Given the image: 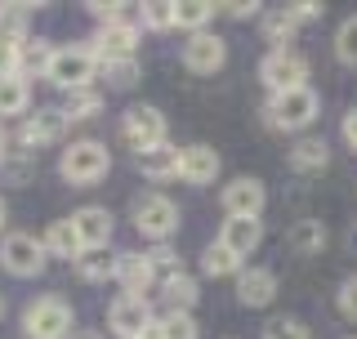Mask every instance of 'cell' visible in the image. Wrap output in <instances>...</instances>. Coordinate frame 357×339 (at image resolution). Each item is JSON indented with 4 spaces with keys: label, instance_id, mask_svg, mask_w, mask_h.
<instances>
[{
    "label": "cell",
    "instance_id": "obj_1",
    "mask_svg": "<svg viewBox=\"0 0 357 339\" xmlns=\"http://www.w3.org/2000/svg\"><path fill=\"white\" fill-rule=\"evenodd\" d=\"M22 335L27 339H72L76 335V312L63 295H40L22 308Z\"/></svg>",
    "mask_w": 357,
    "mask_h": 339
},
{
    "label": "cell",
    "instance_id": "obj_2",
    "mask_svg": "<svg viewBox=\"0 0 357 339\" xmlns=\"http://www.w3.org/2000/svg\"><path fill=\"white\" fill-rule=\"evenodd\" d=\"M107 170H112V152H107V143H98V139H76L72 148H63V156H59V174L76 188H89V183H98V179H107Z\"/></svg>",
    "mask_w": 357,
    "mask_h": 339
},
{
    "label": "cell",
    "instance_id": "obj_3",
    "mask_svg": "<svg viewBox=\"0 0 357 339\" xmlns=\"http://www.w3.org/2000/svg\"><path fill=\"white\" fill-rule=\"evenodd\" d=\"M98 76V54L94 45H59L50 59V72H45V81L59 85V89H89V81Z\"/></svg>",
    "mask_w": 357,
    "mask_h": 339
},
{
    "label": "cell",
    "instance_id": "obj_4",
    "mask_svg": "<svg viewBox=\"0 0 357 339\" xmlns=\"http://www.w3.org/2000/svg\"><path fill=\"white\" fill-rule=\"evenodd\" d=\"M317 112H321L317 89L299 85V89H286V94L268 98L264 116H268V126H273V130H308L312 121H317Z\"/></svg>",
    "mask_w": 357,
    "mask_h": 339
},
{
    "label": "cell",
    "instance_id": "obj_5",
    "mask_svg": "<svg viewBox=\"0 0 357 339\" xmlns=\"http://www.w3.org/2000/svg\"><path fill=\"white\" fill-rule=\"evenodd\" d=\"M130 219H134V228H139L143 236H152L156 246L170 241V236L178 232V206L170 197H161V192H143V197L134 201Z\"/></svg>",
    "mask_w": 357,
    "mask_h": 339
},
{
    "label": "cell",
    "instance_id": "obj_6",
    "mask_svg": "<svg viewBox=\"0 0 357 339\" xmlns=\"http://www.w3.org/2000/svg\"><path fill=\"white\" fill-rule=\"evenodd\" d=\"M121 139L134 148V156L148 152V148H161V143H165V116H161V107L134 103L126 116H121Z\"/></svg>",
    "mask_w": 357,
    "mask_h": 339
},
{
    "label": "cell",
    "instance_id": "obj_7",
    "mask_svg": "<svg viewBox=\"0 0 357 339\" xmlns=\"http://www.w3.org/2000/svg\"><path fill=\"white\" fill-rule=\"evenodd\" d=\"M152 326H156V312L139 295H121L107 308V331L116 339H152Z\"/></svg>",
    "mask_w": 357,
    "mask_h": 339
},
{
    "label": "cell",
    "instance_id": "obj_8",
    "mask_svg": "<svg viewBox=\"0 0 357 339\" xmlns=\"http://www.w3.org/2000/svg\"><path fill=\"white\" fill-rule=\"evenodd\" d=\"M0 268H5L9 277H40L45 273V246L36 241L31 232H9L5 241H0Z\"/></svg>",
    "mask_w": 357,
    "mask_h": 339
},
{
    "label": "cell",
    "instance_id": "obj_9",
    "mask_svg": "<svg viewBox=\"0 0 357 339\" xmlns=\"http://www.w3.org/2000/svg\"><path fill=\"white\" fill-rule=\"evenodd\" d=\"M259 81L273 89V94H286V89L308 85V63H304V54H295V50H268L264 63H259Z\"/></svg>",
    "mask_w": 357,
    "mask_h": 339
},
{
    "label": "cell",
    "instance_id": "obj_10",
    "mask_svg": "<svg viewBox=\"0 0 357 339\" xmlns=\"http://www.w3.org/2000/svg\"><path fill=\"white\" fill-rule=\"evenodd\" d=\"M219 206H223L228 219H259L264 206H268V192H264V183L255 174H237L219 192Z\"/></svg>",
    "mask_w": 357,
    "mask_h": 339
},
{
    "label": "cell",
    "instance_id": "obj_11",
    "mask_svg": "<svg viewBox=\"0 0 357 339\" xmlns=\"http://www.w3.org/2000/svg\"><path fill=\"white\" fill-rule=\"evenodd\" d=\"M228 63V40L215 36V31H192L183 45V67L197 76H215L219 67Z\"/></svg>",
    "mask_w": 357,
    "mask_h": 339
},
{
    "label": "cell",
    "instance_id": "obj_12",
    "mask_svg": "<svg viewBox=\"0 0 357 339\" xmlns=\"http://www.w3.org/2000/svg\"><path fill=\"white\" fill-rule=\"evenodd\" d=\"M67 126H72V121L63 116V107H36V116L22 121L18 143L27 152H36V148H45V143H59L63 134H67Z\"/></svg>",
    "mask_w": 357,
    "mask_h": 339
},
{
    "label": "cell",
    "instance_id": "obj_13",
    "mask_svg": "<svg viewBox=\"0 0 357 339\" xmlns=\"http://www.w3.org/2000/svg\"><path fill=\"white\" fill-rule=\"evenodd\" d=\"M112 210L107 206H81L72 214V228L76 236H81V250H107V241H112Z\"/></svg>",
    "mask_w": 357,
    "mask_h": 339
},
{
    "label": "cell",
    "instance_id": "obj_14",
    "mask_svg": "<svg viewBox=\"0 0 357 339\" xmlns=\"http://www.w3.org/2000/svg\"><path fill=\"white\" fill-rule=\"evenodd\" d=\"M98 54V63L107 59H134V45H139V22H107V27H98V36L89 40Z\"/></svg>",
    "mask_w": 357,
    "mask_h": 339
},
{
    "label": "cell",
    "instance_id": "obj_15",
    "mask_svg": "<svg viewBox=\"0 0 357 339\" xmlns=\"http://www.w3.org/2000/svg\"><path fill=\"white\" fill-rule=\"evenodd\" d=\"M219 152L210 148V143H192V148H183V156H178V179L192 188H206L219 179Z\"/></svg>",
    "mask_w": 357,
    "mask_h": 339
},
{
    "label": "cell",
    "instance_id": "obj_16",
    "mask_svg": "<svg viewBox=\"0 0 357 339\" xmlns=\"http://www.w3.org/2000/svg\"><path fill=\"white\" fill-rule=\"evenodd\" d=\"M116 281H121V290H126V295L148 299V290H152V281H156L152 259H148V255H139V250L116 255Z\"/></svg>",
    "mask_w": 357,
    "mask_h": 339
},
{
    "label": "cell",
    "instance_id": "obj_17",
    "mask_svg": "<svg viewBox=\"0 0 357 339\" xmlns=\"http://www.w3.org/2000/svg\"><path fill=\"white\" fill-rule=\"evenodd\" d=\"M237 299L245 308H268L277 299V273L273 268H241L237 273Z\"/></svg>",
    "mask_w": 357,
    "mask_h": 339
},
{
    "label": "cell",
    "instance_id": "obj_18",
    "mask_svg": "<svg viewBox=\"0 0 357 339\" xmlns=\"http://www.w3.org/2000/svg\"><path fill=\"white\" fill-rule=\"evenodd\" d=\"M178 156H183V148H174L170 139L161 143V148H148L134 156V170H139L143 179H152V183H165V179H178Z\"/></svg>",
    "mask_w": 357,
    "mask_h": 339
},
{
    "label": "cell",
    "instance_id": "obj_19",
    "mask_svg": "<svg viewBox=\"0 0 357 339\" xmlns=\"http://www.w3.org/2000/svg\"><path fill=\"white\" fill-rule=\"evenodd\" d=\"M219 241L228 246L237 259H245V255H255L259 250V241H264V223L259 219H228L223 223V232H219Z\"/></svg>",
    "mask_w": 357,
    "mask_h": 339
},
{
    "label": "cell",
    "instance_id": "obj_20",
    "mask_svg": "<svg viewBox=\"0 0 357 339\" xmlns=\"http://www.w3.org/2000/svg\"><path fill=\"white\" fill-rule=\"evenodd\" d=\"M40 246H45V255H54V259H81V236H76L72 228V219H54L50 228H45L40 236Z\"/></svg>",
    "mask_w": 357,
    "mask_h": 339
},
{
    "label": "cell",
    "instance_id": "obj_21",
    "mask_svg": "<svg viewBox=\"0 0 357 339\" xmlns=\"http://www.w3.org/2000/svg\"><path fill=\"white\" fill-rule=\"evenodd\" d=\"M321 246H326V223L321 219L290 223V232H286V250L290 255H321Z\"/></svg>",
    "mask_w": 357,
    "mask_h": 339
},
{
    "label": "cell",
    "instance_id": "obj_22",
    "mask_svg": "<svg viewBox=\"0 0 357 339\" xmlns=\"http://www.w3.org/2000/svg\"><path fill=\"white\" fill-rule=\"evenodd\" d=\"M326 161H331L326 139H299L295 148H290V165H295L299 174H317V170H326Z\"/></svg>",
    "mask_w": 357,
    "mask_h": 339
},
{
    "label": "cell",
    "instance_id": "obj_23",
    "mask_svg": "<svg viewBox=\"0 0 357 339\" xmlns=\"http://www.w3.org/2000/svg\"><path fill=\"white\" fill-rule=\"evenodd\" d=\"M27 103H31V85L22 76H0V126H5V116H22Z\"/></svg>",
    "mask_w": 357,
    "mask_h": 339
},
{
    "label": "cell",
    "instance_id": "obj_24",
    "mask_svg": "<svg viewBox=\"0 0 357 339\" xmlns=\"http://www.w3.org/2000/svg\"><path fill=\"white\" fill-rule=\"evenodd\" d=\"M161 295H165V303H170L174 312H192V303H197V277L170 273V277L161 281Z\"/></svg>",
    "mask_w": 357,
    "mask_h": 339
},
{
    "label": "cell",
    "instance_id": "obj_25",
    "mask_svg": "<svg viewBox=\"0 0 357 339\" xmlns=\"http://www.w3.org/2000/svg\"><path fill=\"white\" fill-rule=\"evenodd\" d=\"M201 335V326H197V317L192 312H161L156 317V326H152V339H197Z\"/></svg>",
    "mask_w": 357,
    "mask_h": 339
},
{
    "label": "cell",
    "instance_id": "obj_26",
    "mask_svg": "<svg viewBox=\"0 0 357 339\" xmlns=\"http://www.w3.org/2000/svg\"><path fill=\"white\" fill-rule=\"evenodd\" d=\"M201 268H206V277H237L241 273V259L232 255L223 241H210L206 250H201Z\"/></svg>",
    "mask_w": 357,
    "mask_h": 339
},
{
    "label": "cell",
    "instance_id": "obj_27",
    "mask_svg": "<svg viewBox=\"0 0 357 339\" xmlns=\"http://www.w3.org/2000/svg\"><path fill=\"white\" fill-rule=\"evenodd\" d=\"M299 31V18L290 14V9H268L264 14V40L273 45V50H286V40Z\"/></svg>",
    "mask_w": 357,
    "mask_h": 339
},
{
    "label": "cell",
    "instance_id": "obj_28",
    "mask_svg": "<svg viewBox=\"0 0 357 339\" xmlns=\"http://www.w3.org/2000/svg\"><path fill=\"white\" fill-rule=\"evenodd\" d=\"M219 5H210V0H178L174 5V27H188V31H206V22L215 18Z\"/></svg>",
    "mask_w": 357,
    "mask_h": 339
},
{
    "label": "cell",
    "instance_id": "obj_29",
    "mask_svg": "<svg viewBox=\"0 0 357 339\" xmlns=\"http://www.w3.org/2000/svg\"><path fill=\"white\" fill-rule=\"evenodd\" d=\"M50 59H54V45H50V40H27V45H22L18 76H22V81H31V76H45V72H50Z\"/></svg>",
    "mask_w": 357,
    "mask_h": 339
},
{
    "label": "cell",
    "instance_id": "obj_30",
    "mask_svg": "<svg viewBox=\"0 0 357 339\" xmlns=\"http://www.w3.org/2000/svg\"><path fill=\"white\" fill-rule=\"evenodd\" d=\"M98 112H103V94H98V89H72L67 103H63L67 121H94Z\"/></svg>",
    "mask_w": 357,
    "mask_h": 339
},
{
    "label": "cell",
    "instance_id": "obj_31",
    "mask_svg": "<svg viewBox=\"0 0 357 339\" xmlns=\"http://www.w3.org/2000/svg\"><path fill=\"white\" fill-rule=\"evenodd\" d=\"M76 273H81V281H89V286H98V281L116 277V259H107L103 250H85L81 259H76Z\"/></svg>",
    "mask_w": 357,
    "mask_h": 339
},
{
    "label": "cell",
    "instance_id": "obj_32",
    "mask_svg": "<svg viewBox=\"0 0 357 339\" xmlns=\"http://www.w3.org/2000/svg\"><path fill=\"white\" fill-rule=\"evenodd\" d=\"M98 76H103L112 89H130L139 81V59H107V63H98Z\"/></svg>",
    "mask_w": 357,
    "mask_h": 339
},
{
    "label": "cell",
    "instance_id": "obj_33",
    "mask_svg": "<svg viewBox=\"0 0 357 339\" xmlns=\"http://www.w3.org/2000/svg\"><path fill=\"white\" fill-rule=\"evenodd\" d=\"M335 59L344 67H357V14L340 22V31H335Z\"/></svg>",
    "mask_w": 357,
    "mask_h": 339
},
{
    "label": "cell",
    "instance_id": "obj_34",
    "mask_svg": "<svg viewBox=\"0 0 357 339\" xmlns=\"http://www.w3.org/2000/svg\"><path fill=\"white\" fill-rule=\"evenodd\" d=\"M31 170H36V152H9L5 161H0V174H5L14 188H18V183H27Z\"/></svg>",
    "mask_w": 357,
    "mask_h": 339
},
{
    "label": "cell",
    "instance_id": "obj_35",
    "mask_svg": "<svg viewBox=\"0 0 357 339\" xmlns=\"http://www.w3.org/2000/svg\"><path fill=\"white\" fill-rule=\"evenodd\" d=\"M143 27L170 31L174 27V5H170V0H148V5H143Z\"/></svg>",
    "mask_w": 357,
    "mask_h": 339
},
{
    "label": "cell",
    "instance_id": "obj_36",
    "mask_svg": "<svg viewBox=\"0 0 357 339\" xmlns=\"http://www.w3.org/2000/svg\"><path fill=\"white\" fill-rule=\"evenodd\" d=\"M264 339H312V335H308V326H304V322H295V317H277V322H268V326H264Z\"/></svg>",
    "mask_w": 357,
    "mask_h": 339
},
{
    "label": "cell",
    "instance_id": "obj_37",
    "mask_svg": "<svg viewBox=\"0 0 357 339\" xmlns=\"http://www.w3.org/2000/svg\"><path fill=\"white\" fill-rule=\"evenodd\" d=\"M335 303H340V312L349 322H357V277H344L340 281V295H335Z\"/></svg>",
    "mask_w": 357,
    "mask_h": 339
},
{
    "label": "cell",
    "instance_id": "obj_38",
    "mask_svg": "<svg viewBox=\"0 0 357 339\" xmlns=\"http://www.w3.org/2000/svg\"><path fill=\"white\" fill-rule=\"evenodd\" d=\"M85 9L98 18V27H107V22H126V9L130 5H103V0H89Z\"/></svg>",
    "mask_w": 357,
    "mask_h": 339
},
{
    "label": "cell",
    "instance_id": "obj_39",
    "mask_svg": "<svg viewBox=\"0 0 357 339\" xmlns=\"http://www.w3.org/2000/svg\"><path fill=\"white\" fill-rule=\"evenodd\" d=\"M148 259H152V268H165V277L178 273V255L170 250V241H161V246H156V250H152Z\"/></svg>",
    "mask_w": 357,
    "mask_h": 339
},
{
    "label": "cell",
    "instance_id": "obj_40",
    "mask_svg": "<svg viewBox=\"0 0 357 339\" xmlns=\"http://www.w3.org/2000/svg\"><path fill=\"white\" fill-rule=\"evenodd\" d=\"M219 9H223L228 18H250V14H259L264 5H255V0H250V5H245V0H228V5H219Z\"/></svg>",
    "mask_w": 357,
    "mask_h": 339
},
{
    "label": "cell",
    "instance_id": "obj_41",
    "mask_svg": "<svg viewBox=\"0 0 357 339\" xmlns=\"http://www.w3.org/2000/svg\"><path fill=\"white\" fill-rule=\"evenodd\" d=\"M286 9H290V14H295L299 22H308V18H317V14H321L317 0H299V5H286Z\"/></svg>",
    "mask_w": 357,
    "mask_h": 339
},
{
    "label": "cell",
    "instance_id": "obj_42",
    "mask_svg": "<svg viewBox=\"0 0 357 339\" xmlns=\"http://www.w3.org/2000/svg\"><path fill=\"white\" fill-rule=\"evenodd\" d=\"M340 134H344V143H349V148L357 152V107L349 112V116H344V126H340Z\"/></svg>",
    "mask_w": 357,
    "mask_h": 339
},
{
    "label": "cell",
    "instance_id": "obj_43",
    "mask_svg": "<svg viewBox=\"0 0 357 339\" xmlns=\"http://www.w3.org/2000/svg\"><path fill=\"white\" fill-rule=\"evenodd\" d=\"M9 156V134H5V126H0V161Z\"/></svg>",
    "mask_w": 357,
    "mask_h": 339
},
{
    "label": "cell",
    "instance_id": "obj_44",
    "mask_svg": "<svg viewBox=\"0 0 357 339\" xmlns=\"http://www.w3.org/2000/svg\"><path fill=\"white\" fill-rule=\"evenodd\" d=\"M5 219H9V206H5V197H0V228H5Z\"/></svg>",
    "mask_w": 357,
    "mask_h": 339
},
{
    "label": "cell",
    "instance_id": "obj_45",
    "mask_svg": "<svg viewBox=\"0 0 357 339\" xmlns=\"http://www.w3.org/2000/svg\"><path fill=\"white\" fill-rule=\"evenodd\" d=\"M72 339H98V335H94V331H76Z\"/></svg>",
    "mask_w": 357,
    "mask_h": 339
},
{
    "label": "cell",
    "instance_id": "obj_46",
    "mask_svg": "<svg viewBox=\"0 0 357 339\" xmlns=\"http://www.w3.org/2000/svg\"><path fill=\"white\" fill-rule=\"evenodd\" d=\"M349 246H353V250H357V228H353V232H349Z\"/></svg>",
    "mask_w": 357,
    "mask_h": 339
},
{
    "label": "cell",
    "instance_id": "obj_47",
    "mask_svg": "<svg viewBox=\"0 0 357 339\" xmlns=\"http://www.w3.org/2000/svg\"><path fill=\"white\" fill-rule=\"evenodd\" d=\"M0 317H5V295H0Z\"/></svg>",
    "mask_w": 357,
    "mask_h": 339
}]
</instances>
